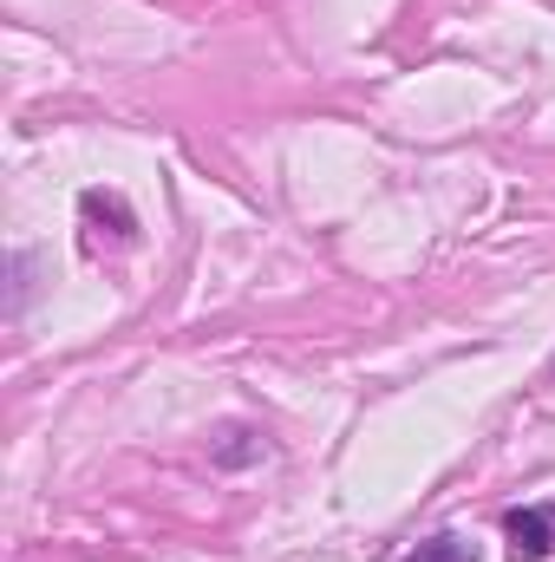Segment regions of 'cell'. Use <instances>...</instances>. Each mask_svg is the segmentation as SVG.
I'll list each match as a JSON object with an SVG mask.
<instances>
[{
  "instance_id": "cell-1",
  "label": "cell",
  "mask_w": 555,
  "mask_h": 562,
  "mask_svg": "<svg viewBox=\"0 0 555 562\" xmlns=\"http://www.w3.org/2000/svg\"><path fill=\"white\" fill-rule=\"evenodd\" d=\"M79 216H86V243H92V249L138 236V216H132V203H125L118 190H86V196H79Z\"/></svg>"
},
{
  "instance_id": "cell-3",
  "label": "cell",
  "mask_w": 555,
  "mask_h": 562,
  "mask_svg": "<svg viewBox=\"0 0 555 562\" xmlns=\"http://www.w3.org/2000/svg\"><path fill=\"white\" fill-rule=\"evenodd\" d=\"M399 562H477V543L457 537V530H444V537H424L412 557H399Z\"/></svg>"
},
{
  "instance_id": "cell-2",
  "label": "cell",
  "mask_w": 555,
  "mask_h": 562,
  "mask_svg": "<svg viewBox=\"0 0 555 562\" xmlns=\"http://www.w3.org/2000/svg\"><path fill=\"white\" fill-rule=\"evenodd\" d=\"M503 537H510V562L555 557V510H510L503 517Z\"/></svg>"
}]
</instances>
